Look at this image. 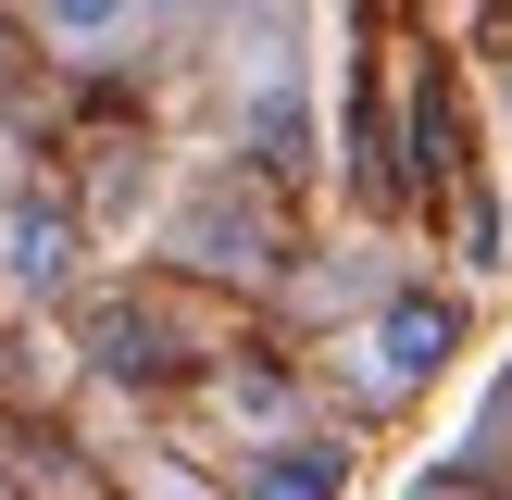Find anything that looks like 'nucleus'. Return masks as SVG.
I'll return each instance as SVG.
<instances>
[{
    "label": "nucleus",
    "instance_id": "nucleus-1",
    "mask_svg": "<svg viewBox=\"0 0 512 500\" xmlns=\"http://www.w3.org/2000/svg\"><path fill=\"white\" fill-rule=\"evenodd\" d=\"M375 388H388V400H413V388H438V375H450V350H463V313H450V300L438 288H400L388 300V313H375Z\"/></svg>",
    "mask_w": 512,
    "mask_h": 500
},
{
    "label": "nucleus",
    "instance_id": "nucleus-2",
    "mask_svg": "<svg viewBox=\"0 0 512 500\" xmlns=\"http://www.w3.org/2000/svg\"><path fill=\"white\" fill-rule=\"evenodd\" d=\"M150 13H163V0H38V38L63 50V63H125V50L150 38Z\"/></svg>",
    "mask_w": 512,
    "mask_h": 500
},
{
    "label": "nucleus",
    "instance_id": "nucleus-3",
    "mask_svg": "<svg viewBox=\"0 0 512 500\" xmlns=\"http://www.w3.org/2000/svg\"><path fill=\"white\" fill-rule=\"evenodd\" d=\"M338 475H350V450H325V438L250 450V500H338Z\"/></svg>",
    "mask_w": 512,
    "mask_h": 500
},
{
    "label": "nucleus",
    "instance_id": "nucleus-4",
    "mask_svg": "<svg viewBox=\"0 0 512 500\" xmlns=\"http://www.w3.org/2000/svg\"><path fill=\"white\" fill-rule=\"evenodd\" d=\"M13 275L25 288H63L75 275V213L63 200H13Z\"/></svg>",
    "mask_w": 512,
    "mask_h": 500
},
{
    "label": "nucleus",
    "instance_id": "nucleus-5",
    "mask_svg": "<svg viewBox=\"0 0 512 500\" xmlns=\"http://www.w3.org/2000/svg\"><path fill=\"white\" fill-rule=\"evenodd\" d=\"M150 500H213V488H188V475H163V488H150Z\"/></svg>",
    "mask_w": 512,
    "mask_h": 500
},
{
    "label": "nucleus",
    "instance_id": "nucleus-6",
    "mask_svg": "<svg viewBox=\"0 0 512 500\" xmlns=\"http://www.w3.org/2000/svg\"><path fill=\"white\" fill-rule=\"evenodd\" d=\"M413 500H475V488H463V475H438V488H413Z\"/></svg>",
    "mask_w": 512,
    "mask_h": 500
},
{
    "label": "nucleus",
    "instance_id": "nucleus-7",
    "mask_svg": "<svg viewBox=\"0 0 512 500\" xmlns=\"http://www.w3.org/2000/svg\"><path fill=\"white\" fill-rule=\"evenodd\" d=\"M0 500H13V488H0Z\"/></svg>",
    "mask_w": 512,
    "mask_h": 500
}]
</instances>
